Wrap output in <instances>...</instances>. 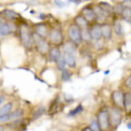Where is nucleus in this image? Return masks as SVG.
Segmentation results:
<instances>
[{
    "instance_id": "23",
    "label": "nucleus",
    "mask_w": 131,
    "mask_h": 131,
    "mask_svg": "<svg viewBox=\"0 0 131 131\" xmlns=\"http://www.w3.org/2000/svg\"><path fill=\"white\" fill-rule=\"evenodd\" d=\"M98 5L101 8V10L104 12L106 15H110L114 12V7L107 2H101Z\"/></svg>"
},
{
    "instance_id": "37",
    "label": "nucleus",
    "mask_w": 131,
    "mask_h": 131,
    "mask_svg": "<svg viewBox=\"0 0 131 131\" xmlns=\"http://www.w3.org/2000/svg\"><path fill=\"white\" fill-rule=\"evenodd\" d=\"M127 128H128L129 130H131V121L128 122V124H127Z\"/></svg>"
},
{
    "instance_id": "12",
    "label": "nucleus",
    "mask_w": 131,
    "mask_h": 131,
    "mask_svg": "<svg viewBox=\"0 0 131 131\" xmlns=\"http://www.w3.org/2000/svg\"><path fill=\"white\" fill-rule=\"evenodd\" d=\"M81 15L88 20V22L89 23H93L94 21H96V16L95 13L94 12V9L91 6H86L85 8H83L81 10Z\"/></svg>"
},
{
    "instance_id": "27",
    "label": "nucleus",
    "mask_w": 131,
    "mask_h": 131,
    "mask_svg": "<svg viewBox=\"0 0 131 131\" xmlns=\"http://www.w3.org/2000/svg\"><path fill=\"white\" fill-rule=\"evenodd\" d=\"M81 36H82V41L86 44H89L91 42V37L89 34V27L85 29H81Z\"/></svg>"
},
{
    "instance_id": "32",
    "label": "nucleus",
    "mask_w": 131,
    "mask_h": 131,
    "mask_svg": "<svg viewBox=\"0 0 131 131\" xmlns=\"http://www.w3.org/2000/svg\"><path fill=\"white\" fill-rule=\"evenodd\" d=\"M54 4L60 8H62V7H65L66 6V3L63 2L62 0H54Z\"/></svg>"
},
{
    "instance_id": "5",
    "label": "nucleus",
    "mask_w": 131,
    "mask_h": 131,
    "mask_svg": "<svg viewBox=\"0 0 131 131\" xmlns=\"http://www.w3.org/2000/svg\"><path fill=\"white\" fill-rule=\"evenodd\" d=\"M47 40L51 46H61L65 42L63 31L58 27H51L49 34H48L47 37Z\"/></svg>"
},
{
    "instance_id": "9",
    "label": "nucleus",
    "mask_w": 131,
    "mask_h": 131,
    "mask_svg": "<svg viewBox=\"0 0 131 131\" xmlns=\"http://www.w3.org/2000/svg\"><path fill=\"white\" fill-rule=\"evenodd\" d=\"M61 55H62V52H61V49L60 46H51L46 56L48 57V60H49L50 62L56 63L59 60V59L61 57Z\"/></svg>"
},
{
    "instance_id": "24",
    "label": "nucleus",
    "mask_w": 131,
    "mask_h": 131,
    "mask_svg": "<svg viewBox=\"0 0 131 131\" xmlns=\"http://www.w3.org/2000/svg\"><path fill=\"white\" fill-rule=\"evenodd\" d=\"M113 29H114V31L118 37L122 38L123 37L124 35V31H123V28H122V25L119 21H115L113 25Z\"/></svg>"
},
{
    "instance_id": "28",
    "label": "nucleus",
    "mask_w": 131,
    "mask_h": 131,
    "mask_svg": "<svg viewBox=\"0 0 131 131\" xmlns=\"http://www.w3.org/2000/svg\"><path fill=\"white\" fill-rule=\"evenodd\" d=\"M88 126H89L93 130H94V131H100V128H99L98 122H97L95 117L93 118V119L91 120L90 123H89V125H88Z\"/></svg>"
},
{
    "instance_id": "19",
    "label": "nucleus",
    "mask_w": 131,
    "mask_h": 131,
    "mask_svg": "<svg viewBox=\"0 0 131 131\" xmlns=\"http://www.w3.org/2000/svg\"><path fill=\"white\" fill-rule=\"evenodd\" d=\"M73 24H75L77 26H79L81 29H85V28H88V27H89V23L88 22V20L86 19L85 18H84L83 16L81 15V14H79V15H77L74 18V23Z\"/></svg>"
},
{
    "instance_id": "36",
    "label": "nucleus",
    "mask_w": 131,
    "mask_h": 131,
    "mask_svg": "<svg viewBox=\"0 0 131 131\" xmlns=\"http://www.w3.org/2000/svg\"><path fill=\"white\" fill-rule=\"evenodd\" d=\"M69 1L72 2V3H73V4H77V5H79V4L81 2V0H69Z\"/></svg>"
},
{
    "instance_id": "14",
    "label": "nucleus",
    "mask_w": 131,
    "mask_h": 131,
    "mask_svg": "<svg viewBox=\"0 0 131 131\" xmlns=\"http://www.w3.org/2000/svg\"><path fill=\"white\" fill-rule=\"evenodd\" d=\"M123 112L128 115H131V91L129 90H126L124 92Z\"/></svg>"
},
{
    "instance_id": "11",
    "label": "nucleus",
    "mask_w": 131,
    "mask_h": 131,
    "mask_svg": "<svg viewBox=\"0 0 131 131\" xmlns=\"http://www.w3.org/2000/svg\"><path fill=\"white\" fill-rule=\"evenodd\" d=\"M12 32H13V27L10 23V21H0V35L1 37L9 36L12 34Z\"/></svg>"
},
{
    "instance_id": "1",
    "label": "nucleus",
    "mask_w": 131,
    "mask_h": 131,
    "mask_svg": "<svg viewBox=\"0 0 131 131\" xmlns=\"http://www.w3.org/2000/svg\"><path fill=\"white\" fill-rule=\"evenodd\" d=\"M18 37L22 46L25 49L30 50L33 47L32 46V29L27 24H21L18 26Z\"/></svg>"
},
{
    "instance_id": "2",
    "label": "nucleus",
    "mask_w": 131,
    "mask_h": 131,
    "mask_svg": "<svg viewBox=\"0 0 131 131\" xmlns=\"http://www.w3.org/2000/svg\"><path fill=\"white\" fill-rule=\"evenodd\" d=\"M96 121L98 122L100 131H110V122H109V116H108V110L107 107H100L99 110L97 111Z\"/></svg>"
},
{
    "instance_id": "33",
    "label": "nucleus",
    "mask_w": 131,
    "mask_h": 131,
    "mask_svg": "<svg viewBox=\"0 0 131 131\" xmlns=\"http://www.w3.org/2000/svg\"><path fill=\"white\" fill-rule=\"evenodd\" d=\"M81 131H94V130H93L89 126H86V127H84V128H82Z\"/></svg>"
},
{
    "instance_id": "17",
    "label": "nucleus",
    "mask_w": 131,
    "mask_h": 131,
    "mask_svg": "<svg viewBox=\"0 0 131 131\" xmlns=\"http://www.w3.org/2000/svg\"><path fill=\"white\" fill-rule=\"evenodd\" d=\"M93 9H94V13H95L96 21H98V24H100V25L103 24L107 15L104 13V12L101 10V8L98 5H94V7H93Z\"/></svg>"
},
{
    "instance_id": "22",
    "label": "nucleus",
    "mask_w": 131,
    "mask_h": 131,
    "mask_svg": "<svg viewBox=\"0 0 131 131\" xmlns=\"http://www.w3.org/2000/svg\"><path fill=\"white\" fill-rule=\"evenodd\" d=\"M4 14H5V18L9 21L17 20L18 18H19V15H18L17 12H15L12 10H10V9H5L4 10Z\"/></svg>"
},
{
    "instance_id": "15",
    "label": "nucleus",
    "mask_w": 131,
    "mask_h": 131,
    "mask_svg": "<svg viewBox=\"0 0 131 131\" xmlns=\"http://www.w3.org/2000/svg\"><path fill=\"white\" fill-rule=\"evenodd\" d=\"M101 34H102V38L105 40H110L113 37V31H112V27L110 25L103 23L101 25Z\"/></svg>"
},
{
    "instance_id": "39",
    "label": "nucleus",
    "mask_w": 131,
    "mask_h": 131,
    "mask_svg": "<svg viewBox=\"0 0 131 131\" xmlns=\"http://www.w3.org/2000/svg\"><path fill=\"white\" fill-rule=\"evenodd\" d=\"M0 38H1V35H0Z\"/></svg>"
},
{
    "instance_id": "10",
    "label": "nucleus",
    "mask_w": 131,
    "mask_h": 131,
    "mask_svg": "<svg viewBox=\"0 0 131 131\" xmlns=\"http://www.w3.org/2000/svg\"><path fill=\"white\" fill-rule=\"evenodd\" d=\"M89 34L91 39L94 41H100L102 39L101 28L100 24H94L92 26H89Z\"/></svg>"
},
{
    "instance_id": "21",
    "label": "nucleus",
    "mask_w": 131,
    "mask_h": 131,
    "mask_svg": "<svg viewBox=\"0 0 131 131\" xmlns=\"http://www.w3.org/2000/svg\"><path fill=\"white\" fill-rule=\"evenodd\" d=\"M83 111H84L83 105H82L81 103H80V104H78L74 108L71 109V110L68 112L67 116H68V117H75V116L79 115L80 114H81Z\"/></svg>"
},
{
    "instance_id": "25",
    "label": "nucleus",
    "mask_w": 131,
    "mask_h": 131,
    "mask_svg": "<svg viewBox=\"0 0 131 131\" xmlns=\"http://www.w3.org/2000/svg\"><path fill=\"white\" fill-rule=\"evenodd\" d=\"M72 76H73V73H72L70 70L67 68H66L63 71L60 72V79L63 82L70 81L72 79Z\"/></svg>"
},
{
    "instance_id": "20",
    "label": "nucleus",
    "mask_w": 131,
    "mask_h": 131,
    "mask_svg": "<svg viewBox=\"0 0 131 131\" xmlns=\"http://www.w3.org/2000/svg\"><path fill=\"white\" fill-rule=\"evenodd\" d=\"M13 107H14L13 101H8V102L3 104L0 107V115H7V114L10 113V112L13 110Z\"/></svg>"
},
{
    "instance_id": "29",
    "label": "nucleus",
    "mask_w": 131,
    "mask_h": 131,
    "mask_svg": "<svg viewBox=\"0 0 131 131\" xmlns=\"http://www.w3.org/2000/svg\"><path fill=\"white\" fill-rule=\"evenodd\" d=\"M123 86L124 88H127V90L131 91V74L125 78V80L123 81Z\"/></svg>"
},
{
    "instance_id": "18",
    "label": "nucleus",
    "mask_w": 131,
    "mask_h": 131,
    "mask_svg": "<svg viewBox=\"0 0 131 131\" xmlns=\"http://www.w3.org/2000/svg\"><path fill=\"white\" fill-rule=\"evenodd\" d=\"M66 60V63L67 66L69 68L74 69L77 66V60H76V56L75 54H72V53H63Z\"/></svg>"
},
{
    "instance_id": "6",
    "label": "nucleus",
    "mask_w": 131,
    "mask_h": 131,
    "mask_svg": "<svg viewBox=\"0 0 131 131\" xmlns=\"http://www.w3.org/2000/svg\"><path fill=\"white\" fill-rule=\"evenodd\" d=\"M67 33V37H68V40L73 43L75 46H79L83 43L81 36V29L75 24H72L69 25Z\"/></svg>"
},
{
    "instance_id": "13",
    "label": "nucleus",
    "mask_w": 131,
    "mask_h": 131,
    "mask_svg": "<svg viewBox=\"0 0 131 131\" xmlns=\"http://www.w3.org/2000/svg\"><path fill=\"white\" fill-rule=\"evenodd\" d=\"M46 113V107L44 105H39L35 107L31 112V121H37L39 118H41L43 115H45Z\"/></svg>"
},
{
    "instance_id": "35",
    "label": "nucleus",
    "mask_w": 131,
    "mask_h": 131,
    "mask_svg": "<svg viewBox=\"0 0 131 131\" xmlns=\"http://www.w3.org/2000/svg\"><path fill=\"white\" fill-rule=\"evenodd\" d=\"M6 127L5 124H2V123H0V131H5L6 130Z\"/></svg>"
},
{
    "instance_id": "16",
    "label": "nucleus",
    "mask_w": 131,
    "mask_h": 131,
    "mask_svg": "<svg viewBox=\"0 0 131 131\" xmlns=\"http://www.w3.org/2000/svg\"><path fill=\"white\" fill-rule=\"evenodd\" d=\"M61 46H62L63 53H72V54L76 53L77 46H75L74 44L72 43L71 41H69V40L65 41Z\"/></svg>"
},
{
    "instance_id": "7",
    "label": "nucleus",
    "mask_w": 131,
    "mask_h": 131,
    "mask_svg": "<svg viewBox=\"0 0 131 131\" xmlns=\"http://www.w3.org/2000/svg\"><path fill=\"white\" fill-rule=\"evenodd\" d=\"M110 100L112 106L123 110L124 107V91L121 88H117L112 91Z\"/></svg>"
},
{
    "instance_id": "31",
    "label": "nucleus",
    "mask_w": 131,
    "mask_h": 131,
    "mask_svg": "<svg viewBox=\"0 0 131 131\" xmlns=\"http://www.w3.org/2000/svg\"><path fill=\"white\" fill-rule=\"evenodd\" d=\"M124 8L125 7H124L123 5H122V4H120V5H116L115 7H114V12H115L116 14H120V15H122Z\"/></svg>"
},
{
    "instance_id": "30",
    "label": "nucleus",
    "mask_w": 131,
    "mask_h": 131,
    "mask_svg": "<svg viewBox=\"0 0 131 131\" xmlns=\"http://www.w3.org/2000/svg\"><path fill=\"white\" fill-rule=\"evenodd\" d=\"M122 15L123 16V18H126V19H129V18H131V8L130 7L124 8Z\"/></svg>"
},
{
    "instance_id": "4",
    "label": "nucleus",
    "mask_w": 131,
    "mask_h": 131,
    "mask_svg": "<svg viewBox=\"0 0 131 131\" xmlns=\"http://www.w3.org/2000/svg\"><path fill=\"white\" fill-rule=\"evenodd\" d=\"M32 46L36 49V51L43 56L47 55L48 51L51 47V45L47 39L41 38L40 36H39L34 32L32 33Z\"/></svg>"
},
{
    "instance_id": "38",
    "label": "nucleus",
    "mask_w": 131,
    "mask_h": 131,
    "mask_svg": "<svg viewBox=\"0 0 131 131\" xmlns=\"http://www.w3.org/2000/svg\"><path fill=\"white\" fill-rule=\"evenodd\" d=\"M109 72H110L109 70H107L106 72H104V74H105V75H107V74L109 73Z\"/></svg>"
},
{
    "instance_id": "34",
    "label": "nucleus",
    "mask_w": 131,
    "mask_h": 131,
    "mask_svg": "<svg viewBox=\"0 0 131 131\" xmlns=\"http://www.w3.org/2000/svg\"><path fill=\"white\" fill-rule=\"evenodd\" d=\"M5 100V97L3 95V94H0V106L4 103V101Z\"/></svg>"
},
{
    "instance_id": "3",
    "label": "nucleus",
    "mask_w": 131,
    "mask_h": 131,
    "mask_svg": "<svg viewBox=\"0 0 131 131\" xmlns=\"http://www.w3.org/2000/svg\"><path fill=\"white\" fill-rule=\"evenodd\" d=\"M107 110H108L111 130L117 129V128L121 125L123 120V110H121L114 106L107 107Z\"/></svg>"
},
{
    "instance_id": "26",
    "label": "nucleus",
    "mask_w": 131,
    "mask_h": 131,
    "mask_svg": "<svg viewBox=\"0 0 131 131\" xmlns=\"http://www.w3.org/2000/svg\"><path fill=\"white\" fill-rule=\"evenodd\" d=\"M56 64V68L58 71H63L64 69H66L67 67V63H66V60H65V57H64V54H62L61 57L59 59V60L57 61L55 63Z\"/></svg>"
},
{
    "instance_id": "8",
    "label": "nucleus",
    "mask_w": 131,
    "mask_h": 131,
    "mask_svg": "<svg viewBox=\"0 0 131 131\" xmlns=\"http://www.w3.org/2000/svg\"><path fill=\"white\" fill-rule=\"evenodd\" d=\"M49 31H50L49 25L45 22H40V23H38V24H35L33 25V28H32L33 32L38 34L39 36H40L41 38H44V39H47L48 34H49Z\"/></svg>"
}]
</instances>
